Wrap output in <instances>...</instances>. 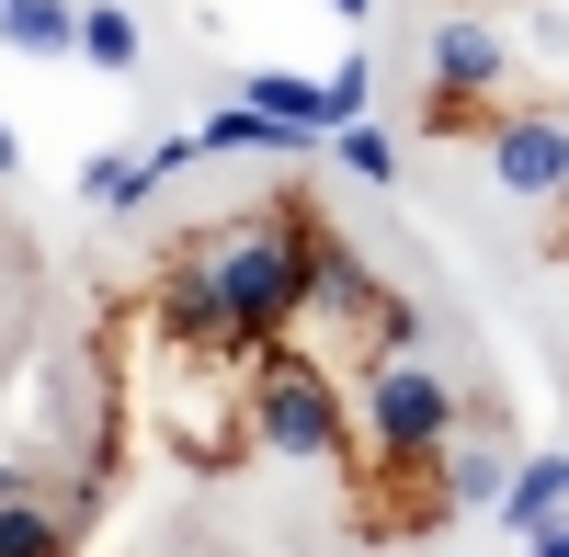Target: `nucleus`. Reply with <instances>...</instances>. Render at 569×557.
<instances>
[{
    "label": "nucleus",
    "instance_id": "0eeeda50",
    "mask_svg": "<svg viewBox=\"0 0 569 557\" xmlns=\"http://www.w3.org/2000/svg\"><path fill=\"white\" fill-rule=\"evenodd\" d=\"M558 513H569V455H525V467H512V489H501V513H490V524H501L512 546H525V535H547Z\"/></svg>",
    "mask_w": 569,
    "mask_h": 557
},
{
    "label": "nucleus",
    "instance_id": "f257e3e1",
    "mask_svg": "<svg viewBox=\"0 0 569 557\" xmlns=\"http://www.w3.org/2000/svg\"><path fill=\"white\" fill-rule=\"evenodd\" d=\"M319 240H330V216H319L308 194H262V205H240V216L194 227L182 251L206 262V285L228 296L240 342L262 353V342H297V318H308V273H319Z\"/></svg>",
    "mask_w": 569,
    "mask_h": 557
},
{
    "label": "nucleus",
    "instance_id": "4468645a",
    "mask_svg": "<svg viewBox=\"0 0 569 557\" xmlns=\"http://www.w3.org/2000/svg\"><path fill=\"white\" fill-rule=\"evenodd\" d=\"M525 557H569V513H558L547 535H525Z\"/></svg>",
    "mask_w": 569,
    "mask_h": 557
},
{
    "label": "nucleus",
    "instance_id": "7ed1b4c3",
    "mask_svg": "<svg viewBox=\"0 0 569 557\" xmlns=\"http://www.w3.org/2000/svg\"><path fill=\"white\" fill-rule=\"evenodd\" d=\"M467 422L456 376H433L421 353H376L353 364V467H410V455H445Z\"/></svg>",
    "mask_w": 569,
    "mask_h": 557
},
{
    "label": "nucleus",
    "instance_id": "20e7f679",
    "mask_svg": "<svg viewBox=\"0 0 569 557\" xmlns=\"http://www.w3.org/2000/svg\"><path fill=\"white\" fill-rule=\"evenodd\" d=\"M512 80V45L490 23H433V91H421V136H490Z\"/></svg>",
    "mask_w": 569,
    "mask_h": 557
},
{
    "label": "nucleus",
    "instance_id": "6e6552de",
    "mask_svg": "<svg viewBox=\"0 0 569 557\" xmlns=\"http://www.w3.org/2000/svg\"><path fill=\"white\" fill-rule=\"evenodd\" d=\"M0 34L23 58H80V0H0Z\"/></svg>",
    "mask_w": 569,
    "mask_h": 557
},
{
    "label": "nucleus",
    "instance_id": "39448f33",
    "mask_svg": "<svg viewBox=\"0 0 569 557\" xmlns=\"http://www.w3.org/2000/svg\"><path fill=\"white\" fill-rule=\"evenodd\" d=\"M479 149H490V182L512 205H569V91H547V103H501Z\"/></svg>",
    "mask_w": 569,
    "mask_h": 557
},
{
    "label": "nucleus",
    "instance_id": "f03ea898",
    "mask_svg": "<svg viewBox=\"0 0 569 557\" xmlns=\"http://www.w3.org/2000/svg\"><path fill=\"white\" fill-rule=\"evenodd\" d=\"M251 444L284 467H353V376L308 342L251 353Z\"/></svg>",
    "mask_w": 569,
    "mask_h": 557
},
{
    "label": "nucleus",
    "instance_id": "2eb2a0df",
    "mask_svg": "<svg viewBox=\"0 0 569 557\" xmlns=\"http://www.w3.org/2000/svg\"><path fill=\"white\" fill-rule=\"evenodd\" d=\"M12 160H23V149H12V125H0V182H12Z\"/></svg>",
    "mask_w": 569,
    "mask_h": 557
},
{
    "label": "nucleus",
    "instance_id": "1a4fd4ad",
    "mask_svg": "<svg viewBox=\"0 0 569 557\" xmlns=\"http://www.w3.org/2000/svg\"><path fill=\"white\" fill-rule=\"evenodd\" d=\"M240 103H262V114H284V125L330 136V80H297V69H251V80H240Z\"/></svg>",
    "mask_w": 569,
    "mask_h": 557
},
{
    "label": "nucleus",
    "instance_id": "dca6fc26",
    "mask_svg": "<svg viewBox=\"0 0 569 557\" xmlns=\"http://www.w3.org/2000/svg\"><path fill=\"white\" fill-rule=\"evenodd\" d=\"M330 12H342V23H365V12H376V0H330Z\"/></svg>",
    "mask_w": 569,
    "mask_h": 557
},
{
    "label": "nucleus",
    "instance_id": "ddd939ff",
    "mask_svg": "<svg viewBox=\"0 0 569 557\" xmlns=\"http://www.w3.org/2000/svg\"><path fill=\"white\" fill-rule=\"evenodd\" d=\"M365 91H376V80H365V58L330 69V125H365Z\"/></svg>",
    "mask_w": 569,
    "mask_h": 557
},
{
    "label": "nucleus",
    "instance_id": "423d86ee",
    "mask_svg": "<svg viewBox=\"0 0 569 557\" xmlns=\"http://www.w3.org/2000/svg\"><path fill=\"white\" fill-rule=\"evenodd\" d=\"M80 524H91V489H34L0 467V557H80Z\"/></svg>",
    "mask_w": 569,
    "mask_h": 557
},
{
    "label": "nucleus",
    "instance_id": "f8f14e48",
    "mask_svg": "<svg viewBox=\"0 0 569 557\" xmlns=\"http://www.w3.org/2000/svg\"><path fill=\"white\" fill-rule=\"evenodd\" d=\"M330 149H342L353 182H399V136H376V125H330Z\"/></svg>",
    "mask_w": 569,
    "mask_h": 557
},
{
    "label": "nucleus",
    "instance_id": "9b49d317",
    "mask_svg": "<svg viewBox=\"0 0 569 557\" xmlns=\"http://www.w3.org/2000/svg\"><path fill=\"white\" fill-rule=\"evenodd\" d=\"M80 194H91V205H149V194H160V171H149V160H91V171H80Z\"/></svg>",
    "mask_w": 569,
    "mask_h": 557
},
{
    "label": "nucleus",
    "instance_id": "9d476101",
    "mask_svg": "<svg viewBox=\"0 0 569 557\" xmlns=\"http://www.w3.org/2000/svg\"><path fill=\"white\" fill-rule=\"evenodd\" d=\"M80 58H91V69H114V80L137 69V23L114 12V0H91V12H80Z\"/></svg>",
    "mask_w": 569,
    "mask_h": 557
}]
</instances>
